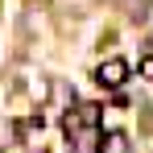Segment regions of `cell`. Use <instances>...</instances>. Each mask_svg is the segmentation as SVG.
Returning a JSON list of instances; mask_svg holds the SVG:
<instances>
[{"label":"cell","instance_id":"6da1fadb","mask_svg":"<svg viewBox=\"0 0 153 153\" xmlns=\"http://www.w3.org/2000/svg\"><path fill=\"white\" fill-rule=\"evenodd\" d=\"M95 79H100V87H108V91H120L128 83V62L124 58H108V62H100Z\"/></svg>","mask_w":153,"mask_h":153},{"label":"cell","instance_id":"7a4b0ae2","mask_svg":"<svg viewBox=\"0 0 153 153\" xmlns=\"http://www.w3.org/2000/svg\"><path fill=\"white\" fill-rule=\"evenodd\" d=\"M100 153H128V137L124 132H103L100 137Z\"/></svg>","mask_w":153,"mask_h":153},{"label":"cell","instance_id":"3957f363","mask_svg":"<svg viewBox=\"0 0 153 153\" xmlns=\"http://www.w3.org/2000/svg\"><path fill=\"white\" fill-rule=\"evenodd\" d=\"M141 75L153 79V54H145V58H141Z\"/></svg>","mask_w":153,"mask_h":153}]
</instances>
